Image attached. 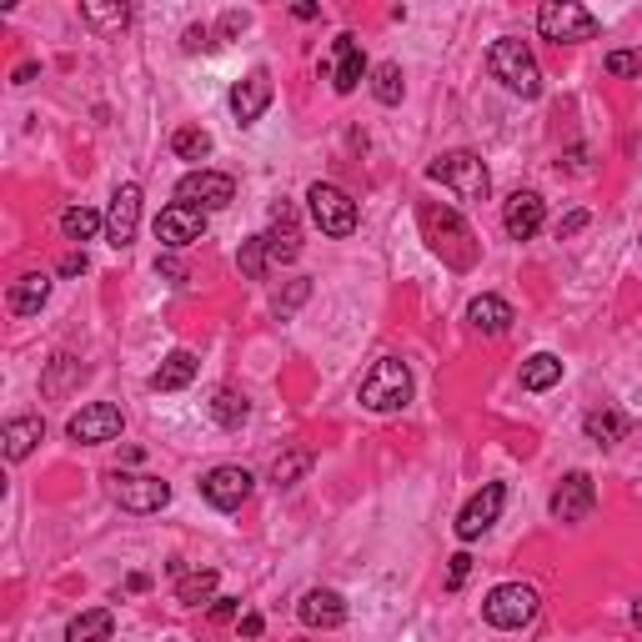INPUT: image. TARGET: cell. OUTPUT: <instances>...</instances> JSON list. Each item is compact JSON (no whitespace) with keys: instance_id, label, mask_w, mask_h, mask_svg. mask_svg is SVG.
<instances>
[{"instance_id":"1","label":"cell","mask_w":642,"mask_h":642,"mask_svg":"<svg viewBox=\"0 0 642 642\" xmlns=\"http://www.w3.org/2000/svg\"><path fill=\"white\" fill-rule=\"evenodd\" d=\"M487 71H492L497 81L512 91V96H522V100L543 96V71H537V56H532L518 36L492 40V50H487Z\"/></svg>"},{"instance_id":"2","label":"cell","mask_w":642,"mask_h":642,"mask_svg":"<svg viewBox=\"0 0 642 642\" xmlns=\"http://www.w3.org/2000/svg\"><path fill=\"white\" fill-rule=\"evenodd\" d=\"M427 181L447 186L457 201H487V191H492V176H487L482 156H472V151H447V156H437L432 166H427Z\"/></svg>"},{"instance_id":"3","label":"cell","mask_w":642,"mask_h":642,"mask_svg":"<svg viewBox=\"0 0 642 642\" xmlns=\"http://www.w3.org/2000/svg\"><path fill=\"white\" fill-rule=\"evenodd\" d=\"M412 402V371L407 361H396V357H382L377 367L361 377V407L367 412H402Z\"/></svg>"},{"instance_id":"4","label":"cell","mask_w":642,"mask_h":642,"mask_svg":"<svg viewBox=\"0 0 642 642\" xmlns=\"http://www.w3.org/2000/svg\"><path fill=\"white\" fill-rule=\"evenodd\" d=\"M537 607H543L537 587H527V582H502V587H492V593L482 597V618H487V628L518 632L537 618Z\"/></svg>"},{"instance_id":"5","label":"cell","mask_w":642,"mask_h":642,"mask_svg":"<svg viewBox=\"0 0 642 642\" xmlns=\"http://www.w3.org/2000/svg\"><path fill=\"white\" fill-rule=\"evenodd\" d=\"M537 31L557 46H582V40H597V15L582 11L578 0H547L537 11Z\"/></svg>"},{"instance_id":"6","label":"cell","mask_w":642,"mask_h":642,"mask_svg":"<svg viewBox=\"0 0 642 642\" xmlns=\"http://www.w3.org/2000/svg\"><path fill=\"white\" fill-rule=\"evenodd\" d=\"M111 502L121 507V512L146 518V512H160V507L171 502V482L141 477V472H111Z\"/></svg>"},{"instance_id":"7","label":"cell","mask_w":642,"mask_h":642,"mask_svg":"<svg viewBox=\"0 0 642 642\" xmlns=\"http://www.w3.org/2000/svg\"><path fill=\"white\" fill-rule=\"evenodd\" d=\"M307 201H311V222L321 226V236H352L357 231V201L346 197L342 186L317 181L307 191Z\"/></svg>"},{"instance_id":"8","label":"cell","mask_w":642,"mask_h":642,"mask_svg":"<svg viewBox=\"0 0 642 642\" xmlns=\"http://www.w3.org/2000/svg\"><path fill=\"white\" fill-rule=\"evenodd\" d=\"M126 427L121 407L116 402H91V407H81L71 421H66V432H71V442L81 447H100V442H116Z\"/></svg>"},{"instance_id":"9","label":"cell","mask_w":642,"mask_h":642,"mask_svg":"<svg viewBox=\"0 0 642 642\" xmlns=\"http://www.w3.org/2000/svg\"><path fill=\"white\" fill-rule=\"evenodd\" d=\"M176 201L186 206H201V211H222L236 201V181L226 171H191L176 181Z\"/></svg>"},{"instance_id":"10","label":"cell","mask_w":642,"mask_h":642,"mask_svg":"<svg viewBox=\"0 0 642 642\" xmlns=\"http://www.w3.org/2000/svg\"><path fill=\"white\" fill-rule=\"evenodd\" d=\"M201 236H206V211L201 206L176 201V206H166L156 216V241L166 251H181V247H191V241H201Z\"/></svg>"},{"instance_id":"11","label":"cell","mask_w":642,"mask_h":642,"mask_svg":"<svg viewBox=\"0 0 642 642\" xmlns=\"http://www.w3.org/2000/svg\"><path fill=\"white\" fill-rule=\"evenodd\" d=\"M272 96H276L272 71H266V66H257V71H247L231 86V116L241 126H257L261 116H266V106H272Z\"/></svg>"},{"instance_id":"12","label":"cell","mask_w":642,"mask_h":642,"mask_svg":"<svg viewBox=\"0 0 642 642\" xmlns=\"http://www.w3.org/2000/svg\"><path fill=\"white\" fill-rule=\"evenodd\" d=\"M251 482L257 477H251L247 467H231V462H226V467H211L206 477H201V497H206L216 512H236V507L251 497Z\"/></svg>"},{"instance_id":"13","label":"cell","mask_w":642,"mask_h":642,"mask_svg":"<svg viewBox=\"0 0 642 642\" xmlns=\"http://www.w3.org/2000/svg\"><path fill=\"white\" fill-rule=\"evenodd\" d=\"M136 226H141V186L126 181V186H116L111 211H106V241H111L116 251H126L136 241Z\"/></svg>"},{"instance_id":"14","label":"cell","mask_w":642,"mask_h":642,"mask_svg":"<svg viewBox=\"0 0 642 642\" xmlns=\"http://www.w3.org/2000/svg\"><path fill=\"white\" fill-rule=\"evenodd\" d=\"M502 502H507V487H502V482H487V487H482V492L462 507V518H457V537H462V543H477L482 532L502 518Z\"/></svg>"},{"instance_id":"15","label":"cell","mask_w":642,"mask_h":642,"mask_svg":"<svg viewBox=\"0 0 642 642\" xmlns=\"http://www.w3.org/2000/svg\"><path fill=\"white\" fill-rule=\"evenodd\" d=\"M593 502H597V487L587 472H568L562 487L552 492V518L557 522H587L593 518Z\"/></svg>"},{"instance_id":"16","label":"cell","mask_w":642,"mask_h":642,"mask_svg":"<svg viewBox=\"0 0 642 642\" xmlns=\"http://www.w3.org/2000/svg\"><path fill=\"white\" fill-rule=\"evenodd\" d=\"M543 222H547V201L537 197V191H512V197H507L502 226L512 241H532V236L543 231Z\"/></svg>"},{"instance_id":"17","label":"cell","mask_w":642,"mask_h":642,"mask_svg":"<svg viewBox=\"0 0 642 642\" xmlns=\"http://www.w3.org/2000/svg\"><path fill=\"white\" fill-rule=\"evenodd\" d=\"M261 247H266V266H292V261L301 257V231H297V211L286 206H276V216H272V231L261 236Z\"/></svg>"},{"instance_id":"18","label":"cell","mask_w":642,"mask_h":642,"mask_svg":"<svg viewBox=\"0 0 642 642\" xmlns=\"http://www.w3.org/2000/svg\"><path fill=\"white\" fill-rule=\"evenodd\" d=\"M326 71H332V86L342 91V96H352V91L361 86V75H367V56H361L357 36H336Z\"/></svg>"},{"instance_id":"19","label":"cell","mask_w":642,"mask_h":642,"mask_svg":"<svg viewBox=\"0 0 642 642\" xmlns=\"http://www.w3.org/2000/svg\"><path fill=\"white\" fill-rule=\"evenodd\" d=\"M297 618L307 622V628L332 632V628H342L346 622V597L332 593V587H311V593L297 603Z\"/></svg>"},{"instance_id":"20","label":"cell","mask_w":642,"mask_h":642,"mask_svg":"<svg viewBox=\"0 0 642 642\" xmlns=\"http://www.w3.org/2000/svg\"><path fill=\"white\" fill-rule=\"evenodd\" d=\"M421 226H427V236H432V247L442 251L452 266H457V251H452V241H462V247L472 251V231L452 216V211H437V206H421Z\"/></svg>"},{"instance_id":"21","label":"cell","mask_w":642,"mask_h":642,"mask_svg":"<svg viewBox=\"0 0 642 642\" xmlns=\"http://www.w3.org/2000/svg\"><path fill=\"white\" fill-rule=\"evenodd\" d=\"M46 297H50V276L46 272H25V276H15L11 282V311L15 317H36L40 307H46Z\"/></svg>"},{"instance_id":"22","label":"cell","mask_w":642,"mask_h":642,"mask_svg":"<svg viewBox=\"0 0 642 642\" xmlns=\"http://www.w3.org/2000/svg\"><path fill=\"white\" fill-rule=\"evenodd\" d=\"M40 437H46V421H40V417H15V421H5L0 442H5V457H11V462H25L31 452H36Z\"/></svg>"},{"instance_id":"23","label":"cell","mask_w":642,"mask_h":642,"mask_svg":"<svg viewBox=\"0 0 642 642\" xmlns=\"http://www.w3.org/2000/svg\"><path fill=\"white\" fill-rule=\"evenodd\" d=\"M467 321L477 326V332H487V336H502L507 326H512V307H507L502 297H477L467 307Z\"/></svg>"},{"instance_id":"24","label":"cell","mask_w":642,"mask_h":642,"mask_svg":"<svg viewBox=\"0 0 642 642\" xmlns=\"http://www.w3.org/2000/svg\"><path fill=\"white\" fill-rule=\"evenodd\" d=\"M111 607H91V613H81V618H71V628H66V642H111Z\"/></svg>"},{"instance_id":"25","label":"cell","mask_w":642,"mask_h":642,"mask_svg":"<svg viewBox=\"0 0 642 642\" xmlns=\"http://www.w3.org/2000/svg\"><path fill=\"white\" fill-rule=\"evenodd\" d=\"M191 377H197V357H191V352H171V357L156 367L151 387H156V392H181V387H191Z\"/></svg>"},{"instance_id":"26","label":"cell","mask_w":642,"mask_h":642,"mask_svg":"<svg viewBox=\"0 0 642 642\" xmlns=\"http://www.w3.org/2000/svg\"><path fill=\"white\" fill-rule=\"evenodd\" d=\"M562 382V357L552 352H537V357L522 361V392H547V387Z\"/></svg>"},{"instance_id":"27","label":"cell","mask_w":642,"mask_h":642,"mask_svg":"<svg viewBox=\"0 0 642 642\" xmlns=\"http://www.w3.org/2000/svg\"><path fill=\"white\" fill-rule=\"evenodd\" d=\"M587 437H593L597 447H618L622 437H628V417L622 412H613V407H597V412H587Z\"/></svg>"},{"instance_id":"28","label":"cell","mask_w":642,"mask_h":642,"mask_svg":"<svg viewBox=\"0 0 642 642\" xmlns=\"http://www.w3.org/2000/svg\"><path fill=\"white\" fill-rule=\"evenodd\" d=\"M81 21H86L96 36H111V31H126L131 5H100V0H86V5H81Z\"/></svg>"},{"instance_id":"29","label":"cell","mask_w":642,"mask_h":642,"mask_svg":"<svg viewBox=\"0 0 642 642\" xmlns=\"http://www.w3.org/2000/svg\"><path fill=\"white\" fill-rule=\"evenodd\" d=\"M211 593H216V572L211 568H191V572H181V582H176V603H186V607L211 603Z\"/></svg>"},{"instance_id":"30","label":"cell","mask_w":642,"mask_h":642,"mask_svg":"<svg viewBox=\"0 0 642 642\" xmlns=\"http://www.w3.org/2000/svg\"><path fill=\"white\" fill-rule=\"evenodd\" d=\"M211 417L222 421L226 432H236V427H241V421L251 417V407H247V396H241V392H231V387H222V392L211 396Z\"/></svg>"},{"instance_id":"31","label":"cell","mask_w":642,"mask_h":642,"mask_svg":"<svg viewBox=\"0 0 642 642\" xmlns=\"http://www.w3.org/2000/svg\"><path fill=\"white\" fill-rule=\"evenodd\" d=\"M61 231H66V241H91L96 231H106V222L91 206H71V211H61Z\"/></svg>"},{"instance_id":"32","label":"cell","mask_w":642,"mask_h":642,"mask_svg":"<svg viewBox=\"0 0 642 642\" xmlns=\"http://www.w3.org/2000/svg\"><path fill=\"white\" fill-rule=\"evenodd\" d=\"M307 472H311V452H307V447H292L286 457L272 462V482H276V487H297Z\"/></svg>"},{"instance_id":"33","label":"cell","mask_w":642,"mask_h":642,"mask_svg":"<svg viewBox=\"0 0 642 642\" xmlns=\"http://www.w3.org/2000/svg\"><path fill=\"white\" fill-rule=\"evenodd\" d=\"M371 96L382 100V106H396L402 100V66L396 61H382L371 71Z\"/></svg>"},{"instance_id":"34","label":"cell","mask_w":642,"mask_h":642,"mask_svg":"<svg viewBox=\"0 0 642 642\" xmlns=\"http://www.w3.org/2000/svg\"><path fill=\"white\" fill-rule=\"evenodd\" d=\"M81 377H86V367H81L75 357H56V361H50V377L40 382V392H46V396H66V387L81 382Z\"/></svg>"},{"instance_id":"35","label":"cell","mask_w":642,"mask_h":642,"mask_svg":"<svg viewBox=\"0 0 642 642\" xmlns=\"http://www.w3.org/2000/svg\"><path fill=\"white\" fill-rule=\"evenodd\" d=\"M171 151L181 160H201V156H211V136L201 131V126H181V131L171 136Z\"/></svg>"},{"instance_id":"36","label":"cell","mask_w":642,"mask_h":642,"mask_svg":"<svg viewBox=\"0 0 642 642\" xmlns=\"http://www.w3.org/2000/svg\"><path fill=\"white\" fill-rule=\"evenodd\" d=\"M241 272L251 276V282H261V276L272 272V266H266V247H261V236H251V241H241Z\"/></svg>"},{"instance_id":"37","label":"cell","mask_w":642,"mask_h":642,"mask_svg":"<svg viewBox=\"0 0 642 642\" xmlns=\"http://www.w3.org/2000/svg\"><path fill=\"white\" fill-rule=\"evenodd\" d=\"M307 297H311V282H307V276H297V282L286 286V292H276V301H272L276 317H292V311H297Z\"/></svg>"},{"instance_id":"38","label":"cell","mask_w":642,"mask_h":642,"mask_svg":"<svg viewBox=\"0 0 642 642\" xmlns=\"http://www.w3.org/2000/svg\"><path fill=\"white\" fill-rule=\"evenodd\" d=\"M607 75H642V50H613L607 56Z\"/></svg>"},{"instance_id":"39","label":"cell","mask_w":642,"mask_h":642,"mask_svg":"<svg viewBox=\"0 0 642 642\" xmlns=\"http://www.w3.org/2000/svg\"><path fill=\"white\" fill-rule=\"evenodd\" d=\"M467 578H472V557L457 552V557H452V568H447V593H457Z\"/></svg>"},{"instance_id":"40","label":"cell","mask_w":642,"mask_h":642,"mask_svg":"<svg viewBox=\"0 0 642 642\" xmlns=\"http://www.w3.org/2000/svg\"><path fill=\"white\" fill-rule=\"evenodd\" d=\"M236 607H241V597H216V607H211V622H231Z\"/></svg>"},{"instance_id":"41","label":"cell","mask_w":642,"mask_h":642,"mask_svg":"<svg viewBox=\"0 0 642 642\" xmlns=\"http://www.w3.org/2000/svg\"><path fill=\"white\" fill-rule=\"evenodd\" d=\"M582 226H587V211H572V216H562V222H557V241H562V236H572V231H582Z\"/></svg>"},{"instance_id":"42","label":"cell","mask_w":642,"mask_h":642,"mask_svg":"<svg viewBox=\"0 0 642 642\" xmlns=\"http://www.w3.org/2000/svg\"><path fill=\"white\" fill-rule=\"evenodd\" d=\"M156 272L166 276V282H186V266H181L176 257H160V261H156Z\"/></svg>"},{"instance_id":"43","label":"cell","mask_w":642,"mask_h":642,"mask_svg":"<svg viewBox=\"0 0 642 642\" xmlns=\"http://www.w3.org/2000/svg\"><path fill=\"white\" fill-rule=\"evenodd\" d=\"M211 46V31L206 25H191V31H186V50H206Z\"/></svg>"},{"instance_id":"44","label":"cell","mask_w":642,"mask_h":642,"mask_svg":"<svg viewBox=\"0 0 642 642\" xmlns=\"http://www.w3.org/2000/svg\"><path fill=\"white\" fill-rule=\"evenodd\" d=\"M86 266H91V261H86V251H71V257L61 261V276H81Z\"/></svg>"},{"instance_id":"45","label":"cell","mask_w":642,"mask_h":642,"mask_svg":"<svg viewBox=\"0 0 642 642\" xmlns=\"http://www.w3.org/2000/svg\"><path fill=\"white\" fill-rule=\"evenodd\" d=\"M261 628H266V622H261L257 613H247V618H241V638H261Z\"/></svg>"},{"instance_id":"46","label":"cell","mask_w":642,"mask_h":642,"mask_svg":"<svg viewBox=\"0 0 642 642\" xmlns=\"http://www.w3.org/2000/svg\"><path fill=\"white\" fill-rule=\"evenodd\" d=\"M36 71H40V66H31V61H25L21 71H15V86H31V81H36Z\"/></svg>"},{"instance_id":"47","label":"cell","mask_w":642,"mask_h":642,"mask_svg":"<svg viewBox=\"0 0 642 642\" xmlns=\"http://www.w3.org/2000/svg\"><path fill=\"white\" fill-rule=\"evenodd\" d=\"M632 622H638V628H642V597H638V603H632Z\"/></svg>"}]
</instances>
